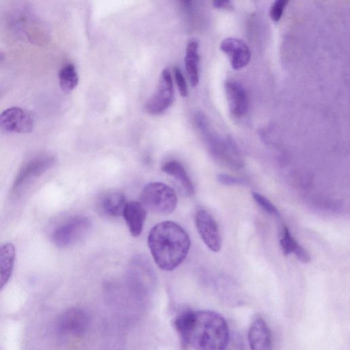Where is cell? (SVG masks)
<instances>
[{
	"mask_svg": "<svg viewBox=\"0 0 350 350\" xmlns=\"http://www.w3.org/2000/svg\"><path fill=\"white\" fill-rule=\"evenodd\" d=\"M182 345L196 350H226L229 329L225 319L212 310H185L174 320Z\"/></svg>",
	"mask_w": 350,
	"mask_h": 350,
	"instance_id": "6da1fadb",
	"label": "cell"
},
{
	"mask_svg": "<svg viewBox=\"0 0 350 350\" xmlns=\"http://www.w3.org/2000/svg\"><path fill=\"white\" fill-rule=\"evenodd\" d=\"M148 244L157 266L164 271H172L186 258L191 241L182 226L172 221H165L152 228Z\"/></svg>",
	"mask_w": 350,
	"mask_h": 350,
	"instance_id": "7a4b0ae2",
	"label": "cell"
},
{
	"mask_svg": "<svg viewBox=\"0 0 350 350\" xmlns=\"http://www.w3.org/2000/svg\"><path fill=\"white\" fill-rule=\"evenodd\" d=\"M141 203L146 210L159 215L172 213L177 204L175 191L161 182H152L143 189Z\"/></svg>",
	"mask_w": 350,
	"mask_h": 350,
	"instance_id": "3957f363",
	"label": "cell"
},
{
	"mask_svg": "<svg viewBox=\"0 0 350 350\" xmlns=\"http://www.w3.org/2000/svg\"><path fill=\"white\" fill-rule=\"evenodd\" d=\"M91 221L84 215H75L57 226L52 241L58 247H70L81 240L89 232Z\"/></svg>",
	"mask_w": 350,
	"mask_h": 350,
	"instance_id": "277c9868",
	"label": "cell"
},
{
	"mask_svg": "<svg viewBox=\"0 0 350 350\" xmlns=\"http://www.w3.org/2000/svg\"><path fill=\"white\" fill-rule=\"evenodd\" d=\"M174 92L171 73L168 68L162 70L153 94L145 103L144 109L150 115L164 112L173 103Z\"/></svg>",
	"mask_w": 350,
	"mask_h": 350,
	"instance_id": "5b68a950",
	"label": "cell"
},
{
	"mask_svg": "<svg viewBox=\"0 0 350 350\" xmlns=\"http://www.w3.org/2000/svg\"><path fill=\"white\" fill-rule=\"evenodd\" d=\"M35 120L28 111L12 107L0 113V129L10 133H27L33 131Z\"/></svg>",
	"mask_w": 350,
	"mask_h": 350,
	"instance_id": "8992f818",
	"label": "cell"
},
{
	"mask_svg": "<svg viewBox=\"0 0 350 350\" xmlns=\"http://www.w3.org/2000/svg\"><path fill=\"white\" fill-rule=\"evenodd\" d=\"M195 224L206 247L213 252H219L221 247V237L219 226L212 215L204 208H199L195 214Z\"/></svg>",
	"mask_w": 350,
	"mask_h": 350,
	"instance_id": "52a82bcc",
	"label": "cell"
},
{
	"mask_svg": "<svg viewBox=\"0 0 350 350\" xmlns=\"http://www.w3.org/2000/svg\"><path fill=\"white\" fill-rule=\"evenodd\" d=\"M56 161V157L51 154H42L31 159L21 167L14 180L12 189H18L32 177L42 175L55 165Z\"/></svg>",
	"mask_w": 350,
	"mask_h": 350,
	"instance_id": "ba28073f",
	"label": "cell"
},
{
	"mask_svg": "<svg viewBox=\"0 0 350 350\" xmlns=\"http://www.w3.org/2000/svg\"><path fill=\"white\" fill-rule=\"evenodd\" d=\"M220 49L228 56L234 70H239L247 65L251 53L247 45L236 38H227L222 40Z\"/></svg>",
	"mask_w": 350,
	"mask_h": 350,
	"instance_id": "9c48e42d",
	"label": "cell"
},
{
	"mask_svg": "<svg viewBox=\"0 0 350 350\" xmlns=\"http://www.w3.org/2000/svg\"><path fill=\"white\" fill-rule=\"evenodd\" d=\"M88 318L86 314L78 308H72L62 312L57 322L58 331L64 335H79L86 327Z\"/></svg>",
	"mask_w": 350,
	"mask_h": 350,
	"instance_id": "30bf717a",
	"label": "cell"
},
{
	"mask_svg": "<svg viewBox=\"0 0 350 350\" xmlns=\"http://www.w3.org/2000/svg\"><path fill=\"white\" fill-rule=\"evenodd\" d=\"M225 91L230 111L232 116L239 118L248 108V96L244 87L238 81L229 80L225 83Z\"/></svg>",
	"mask_w": 350,
	"mask_h": 350,
	"instance_id": "8fae6325",
	"label": "cell"
},
{
	"mask_svg": "<svg viewBox=\"0 0 350 350\" xmlns=\"http://www.w3.org/2000/svg\"><path fill=\"white\" fill-rule=\"evenodd\" d=\"M251 350H273L272 337L265 321L259 316L252 321L248 331Z\"/></svg>",
	"mask_w": 350,
	"mask_h": 350,
	"instance_id": "7c38bea8",
	"label": "cell"
},
{
	"mask_svg": "<svg viewBox=\"0 0 350 350\" xmlns=\"http://www.w3.org/2000/svg\"><path fill=\"white\" fill-rule=\"evenodd\" d=\"M124 193L116 190L105 191L98 198L97 208L101 215L108 217L122 216L126 204Z\"/></svg>",
	"mask_w": 350,
	"mask_h": 350,
	"instance_id": "4fadbf2b",
	"label": "cell"
},
{
	"mask_svg": "<svg viewBox=\"0 0 350 350\" xmlns=\"http://www.w3.org/2000/svg\"><path fill=\"white\" fill-rule=\"evenodd\" d=\"M146 209L141 202L131 201L126 203L122 217L133 237H137L141 234L146 221Z\"/></svg>",
	"mask_w": 350,
	"mask_h": 350,
	"instance_id": "5bb4252c",
	"label": "cell"
},
{
	"mask_svg": "<svg viewBox=\"0 0 350 350\" xmlns=\"http://www.w3.org/2000/svg\"><path fill=\"white\" fill-rule=\"evenodd\" d=\"M161 170L174 177L180 185L185 193L191 196L194 193L193 182L184 165L176 160H170L164 163Z\"/></svg>",
	"mask_w": 350,
	"mask_h": 350,
	"instance_id": "9a60e30c",
	"label": "cell"
},
{
	"mask_svg": "<svg viewBox=\"0 0 350 350\" xmlns=\"http://www.w3.org/2000/svg\"><path fill=\"white\" fill-rule=\"evenodd\" d=\"M280 242L284 255L293 254L301 262L304 263L310 260V256L308 251L298 243L285 226L282 227Z\"/></svg>",
	"mask_w": 350,
	"mask_h": 350,
	"instance_id": "2e32d148",
	"label": "cell"
},
{
	"mask_svg": "<svg viewBox=\"0 0 350 350\" xmlns=\"http://www.w3.org/2000/svg\"><path fill=\"white\" fill-rule=\"evenodd\" d=\"M16 257L15 247L12 243H6L0 247V290L9 281Z\"/></svg>",
	"mask_w": 350,
	"mask_h": 350,
	"instance_id": "e0dca14e",
	"label": "cell"
},
{
	"mask_svg": "<svg viewBox=\"0 0 350 350\" xmlns=\"http://www.w3.org/2000/svg\"><path fill=\"white\" fill-rule=\"evenodd\" d=\"M199 59L198 44L194 40H190L186 48L185 64L192 87H196L199 82Z\"/></svg>",
	"mask_w": 350,
	"mask_h": 350,
	"instance_id": "ac0fdd59",
	"label": "cell"
},
{
	"mask_svg": "<svg viewBox=\"0 0 350 350\" xmlns=\"http://www.w3.org/2000/svg\"><path fill=\"white\" fill-rule=\"evenodd\" d=\"M59 81L62 90L65 92H70L76 88L79 77L73 64H68L59 70Z\"/></svg>",
	"mask_w": 350,
	"mask_h": 350,
	"instance_id": "d6986e66",
	"label": "cell"
},
{
	"mask_svg": "<svg viewBox=\"0 0 350 350\" xmlns=\"http://www.w3.org/2000/svg\"><path fill=\"white\" fill-rule=\"evenodd\" d=\"M252 196L258 206L267 213L275 216L280 217V213L275 206L265 196L261 195L258 192L253 191Z\"/></svg>",
	"mask_w": 350,
	"mask_h": 350,
	"instance_id": "ffe728a7",
	"label": "cell"
},
{
	"mask_svg": "<svg viewBox=\"0 0 350 350\" xmlns=\"http://www.w3.org/2000/svg\"><path fill=\"white\" fill-rule=\"evenodd\" d=\"M288 3V1L286 0H278L271 5L270 8V17L272 21L278 22L280 20L284 10Z\"/></svg>",
	"mask_w": 350,
	"mask_h": 350,
	"instance_id": "44dd1931",
	"label": "cell"
},
{
	"mask_svg": "<svg viewBox=\"0 0 350 350\" xmlns=\"http://www.w3.org/2000/svg\"><path fill=\"white\" fill-rule=\"evenodd\" d=\"M174 74L180 95L182 97H186L188 95L187 85L185 77L179 68H174Z\"/></svg>",
	"mask_w": 350,
	"mask_h": 350,
	"instance_id": "7402d4cb",
	"label": "cell"
},
{
	"mask_svg": "<svg viewBox=\"0 0 350 350\" xmlns=\"http://www.w3.org/2000/svg\"><path fill=\"white\" fill-rule=\"evenodd\" d=\"M217 178L218 182L225 185H241L245 183L241 178L226 174H219Z\"/></svg>",
	"mask_w": 350,
	"mask_h": 350,
	"instance_id": "603a6c76",
	"label": "cell"
},
{
	"mask_svg": "<svg viewBox=\"0 0 350 350\" xmlns=\"http://www.w3.org/2000/svg\"><path fill=\"white\" fill-rule=\"evenodd\" d=\"M213 5L217 8L221 9L230 8L232 6L230 1H214Z\"/></svg>",
	"mask_w": 350,
	"mask_h": 350,
	"instance_id": "cb8c5ba5",
	"label": "cell"
},
{
	"mask_svg": "<svg viewBox=\"0 0 350 350\" xmlns=\"http://www.w3.org/2000/svg\"><path fill=\"white\" fill-rule=\"evenodd\" d=\"M3 54L0 52V62L3 61Z\"/></svg>",
	"mask_w": 350,
	"mask_h": 350,
	"instance_id": "d4e9b609",
	"label": "cell"
}]
</instances>
